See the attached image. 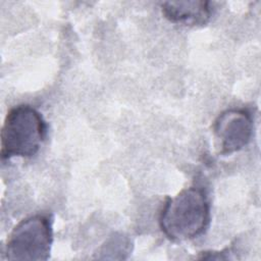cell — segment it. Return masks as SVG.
Returning <instances> with one entry per match:
<instances>
[{
    "label": "cell",
    "mask_w": 261,
    "mask_h": 261,
    "mask_svg": "<svg viewBox=\"0 0 261 261\" xmlns=\"http://www.w3.org/2000/svg\"><path fill=\"white\" fill-rule=\"evenodd\" d=\"M210 207L204 190L186 188L164 204L159 224L173 242H185L201 236L208 226Z\"/></svg>",
    "instance_id": "6da1fadb"
},
{
    "label": "cell",
    "mask_w": 261,
    "mask_h": 261,
    "mask_svg": "<svg viewBox=\"0 0 261 261\" xmlns=\"http://www.w3.org/2000/svg\"><path fill=\"white\" fill-rule=\"evenodd\" d=\"M46 135L41 113L30 105L11 108L1 129V156L32 157L38 153Z\"/></svg>",
    "instance_id": "7a4b0ae2"
},
{
    "label": "cell",
    "mask_w": 261,
    "mask_h": 261,
    "mask_svg": "<svg viewBox=\"0 0 261 261\" xmlns=\"http://www.w3.org/2000/svg\"><path fill=\"white\" fill-rule=\"evenodd\" d=\"M53 241L52 223L44 214L22 219L10 232L6 243L9 260H47Z\"/></svg>",
    "instance_id": "3957f363"
},
{
    "label": "cell",
    "mask_w": 261,
    "mask_h": 261,
    "mask_svg": "<svg viewBox=\"0 0 261 261\" xmlns=\"http://www.w3.org/2000/svg\"><path fill=\"white\" fill-rule=\"evenodd\" d=\"M213 130L221 154L238 152L250 142L253 133L252 116L245 109H227L216 118Z\"/></svg>",
    "instance_id": "277c9868"
},
{
    "label": "cell",
    "mask_w": 261,
    "mask_h": 261,
    "mask_svg": "<svg viewBox=\"0 0 261 261\" xmlns=\"http://www.w3.org/2000/svg\"><path fill=\"white\" fill-rule=\"evenodd\" d=\"M161 9L169 21L186 25H203L212 12L208 1H168L161 4Z\"/></svg>",
    "instance_id": "5b68a950"
}]
</instances>
